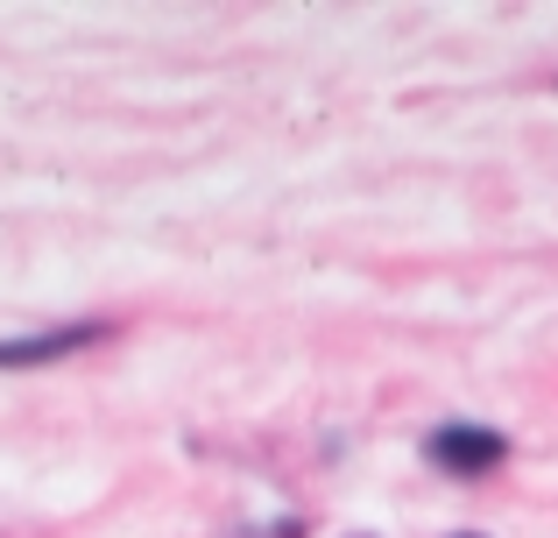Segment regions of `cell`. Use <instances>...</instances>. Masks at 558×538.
Instances as JSON below:
<instances>
[{
	"label": "cell",
	"mask_w": 558,
	"mask_h": 538,
	"mask_svg": "<svg viewBox=\"0 0 558 538\" xmlns=\"http://www.w3.org/2000/svg\"><path fill=\"white\" fill-rule=\"evenodd\" d=\"M424 454H432L438 468L474 475V468H495V461H502V432H488V426H446V432H432Z\"/></svg>",
	"instance_id": "obj_1"
},
{
	"label": "cell",
	"mask_w": 558,
	"mask_h": 538,
	"mask_svg": "<svg viewBox=\"0 0 558 538\" xmlns=\"http://www.w3.org/2000/svg\"><path fill=\"white\" fill-rule=\"evenodd\" d=\"M99 340V326H57V333H36V340H0V369H28V361H57L71 347Z\"/></svg>",
	"instance_id": "obj_2"
}]
</instances>
